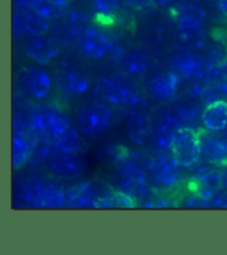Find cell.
Listing matches in <instances>:
<instances>
[{
  "instance_id": "cell-1",
  "label": "cell",
  "mask_w": 227,
  "mask_h": 255,
  "mask_svg": "<svg viewBox=\"0 0 227 255\" xmlns=\"http://www.w3.org/2000/svg\"><path fill=\"white\" fill-rule=\"evenodd\" d=\"M170 63L180 77L195 82H206L223 79L221 66L212 62L199 51L180 49L171 56Z\"/></svg>"
},
{
  "instance_id": "cell-2",
  "label": "cell",
  "mask_w": 227,
  "mask_h": 255,
  "mask_svg": "<svg viewBox=\"0 0 227 255\" xmlns=\"http://www.w3.org/2000/svg\"><path fill=\"white\" fill-rule=\"evenodd\" d=\"M108 102V100H93L78 110V126L81 133L98 138L109 130L112 124L113 111Z\"/></svg>"
},
{
  "instance_id": "cell-3",
  "label": "cell",
  "mask_w": 227,
  "mask_h": 255,
  "mask_svg": "<svg viewBox=\"0 0 227 255\" xmlns=\"http://www.w3.org/2000/svg\"><path fill=\"white\" fill-rule=\"evenodd\" d=\"M101 89L109 104L123 109H131L142 102L139 88L129 77L114 75L102 78Z\"/></svg>"
},
{
  "instance_id": "cell-4",
  "label": "cell",
  "mask_w": 227,
  "mask_h": 255,
  "mask_svg": "<svg viewBox=\"0 0 227 255\" xmlns=\"http://www.w3.org/2000/svg\"><path fill=\"white\" fill-rule=\"evenodd\" d=\"M171 152L182 168H193L202 158L201 132L189 127L181 129Z\"/></svg>"
},
{
  "instance_id": "cell-5",
  "label": "cell",
  "mask_w": 227,
  "mask_h": 255,
  "mask_svg": "<svg viewBox=\"0 0 227 255\" xmlns=\"http://www.w3.org/2000/svg\"><path fill=\"white\" fill-rule=\"evenodd\" d=\"M183 128H185V126L174 111L166 112L152 127V132L147 143H150L152 151L157 154L170 152L177 133Z\"/></svg>"
},
{
  "instance_id": "cell-6",
  "label": "cell",
  "mask_w": 227,
  "mask_h": 255,
  "mask_svg": "<svg viewBox=\"0 0 227 255\" xmlns=\"http://www.w3.org/2000/svg\"><path fill=\"white\" fill-rule=\"evenodd\" d=\"M17 80L23 95L36 100H44L52 90L51 77L46 70L36 66L21 69Z\"/></svg>"
},
{
  "instance_id": "cell-7",
  "label": "cell",
  "mask_w": 227,
  "mask_h": 255,
  "mask_svg": "<svg viewBox=\"0 0 227 255\" xmlns=\"http://www.w3.org/2000/svg\"><path fill=\"white\" fill-rule=\"evenodd\" d=\"M50 29V20L33 9H14L12 32L14 37H36Z\"/></svg>"
},
{
  "instance_id": "cell-8",
  "label": "cell",
  "mask_w": 227,
  "mask_h": 255,
  "mask_svg": "<svg viewBox=\"0 0 227 255\" xmlns=\"http://www.w3.org/2000/svg\"><path fill=\"white\" fill-rule=\"evenodd\" d=\"M153 121L150 111L140 104L131 108L126 118V133L130 141L137 146H143L149 142Z\"/></svg>"
},
{
  "instance_id": "cell-9",
  "label": "cell",
  "mask_w": 227,
  "mask_h": 255,
  "mask_svg": "<svg viewBox=\"0 0 227 255\" xmlns=\"http://www.w3.org/2000/svg\"><path fill=\"white\" fill-rule=\"evenodd\" d=\"M23 52L33 62L46 66L60 55V46L53 37L44 33L29 39L24 45Z\"/></svg>"
},
{
  "instance_id": "cell-10",
  "label": "cell",
  "mask_w": 227,
  "mask_h": 255,
  "mask_svg": "<svg viewBox=\"0 0 227 255\" xmlns=\"http://www.w3.org/2000/svg\"><path fill=\"white\" fill-rule=\"evenodd\" d=\"M119 172L121 176L120 185L123 189V193L140 198H145L150 194L144 170L139 165L133 163L132 161H123L119 165Z\"/></svg>"
},
{
  "instance_id": "cell-11",
  "label": "cell",
  "mask_w": 227,
  "mask_h": 255,
  "mask_svg": "<svg viewBox=\"0 0 227 255\" xmlns=\"http://www.w3.org/2000/svg\"><path fill=\"white\" fill-rule=\"evenodd\" d=\"M109 41L105 30L91 24L79 39V51L88 60H100L108 53Z\"/></svg>"
},
{
  "instance_id": "cell-12",
  "label": "cell",
  "mask_w": 227,
  "mask_h": 255,
  "mask_svg": "<svg viewBox=\"0 0 227 255\" xmlns=\"http://www.w3.org/2000/svg\"><path fill=\"white\" fill-rule=\"evenodd\" d=\"M57 88L68 97H78L90 89V80L77 68L63 66L56 77Z\"/></svg>"
},
{
  "instance_id": "cell-13",
  "label": "cell",
  "mask_w": 227,
  "mask_h": 255,
  "mask_svg": "<svg viewBox=\"0 0 227 255\" xmlns=\"http://www.w3.org/2000/svg\"><path fill=\"white\" fill-rule=\"evenodd\" d=\"M180 168L181 165L175 160L172 152H164L157 154L153 161L151 166L152 176L159 184L166 188H173L179 183L181 178Z\"/></svg>"
},
{
  "instance_id": "cell-14",
  "label": "cell",
  "mask_w": 227,
  "mask_h": 255,
  "mask_svg": "<svg viewBox=\"0 0 227 255\" xmlns=\"http://www.w3.org/2000/svg\"><path fill=\"white\" fill-rule=\"evenodd\" d=\"M180 78L174 70L155 76L147 86L150 96L157 102H170L174 100L179 90Z\"/></svg>"
},
{
  "instance_id": "cell-15",
  "label": "cell",
  "mask_w": 227,
  "mask_h": 255,
  "mask_svg": "<svg viewBox=\"0 0 227 255\" xmlns=\"http://www.w3.org/2000/svg\"><path fill=\"white\" fill-rule=\"evenodd\" d=\"M173 18L179 30L203 28L206 23L207 12L201 4L187 2L174 9Z\"/></svg>"
},
{
  "instance_id": "cell-16",
  "label": "cell",
  "mask_w": 227,
  "mask_h": 255,
  "mask_svg": "<svg viewBox=\"0 0 227 255\" xmlns=\"http://www.w3.org/2000/svg\"><path fill=\"white\" fill-rule=\"evenodd\" d=\"M86 162L76 153H59L51 162L48 170L52 175L66 179L79 178L86 170Z\"/></svg>"
},
{
  "instance_id": "cell-17",
  "label": "cell",
  "mask_w": 227,
  "mask_h": 255,
  "mask_svg": "<svg viewBox=\"0 0 227 255\" xmlns=\"http://www.w3.org/2000/svg\"><path fill=\"white\" fill-rule=\"evenodd\" d=\"M119 63L127 77L140 79L149 71L151 59L149 53L144 49L135 47L130 49V50H126Z\"/></svg>"
},
{
  "instance_id": "cell-18",
  "label": "cell",
  "mask_w": 227,
  "mask_h": 255,
  "mask_svg": "<svg viewBox=\"0 0 227 255\" xmlns=\"http://www.w3.org/2000/svg\"><path fill=\"white\" fill-rule=\"evenodd\" d=\"M202 125L210 133L227 129V102L216 101L206 105L202 112Z\"/></svg>"
},
{
  "instance_id": "cell-19",
  "label": "cell",
  "mask_w": 227,
  "mask_h": 255,
  "mask_svg": "<svg viewBox=\"0 0 227 255\" xmlns=\"http://www.w3.org/2000/svg\"><path fill=\"white\" fill-rule=\"evenodd\" d=\"M202 156L211 163L227 164V141L214 138L209 131L201 132Z\"/></svg>"
},
{
  "instance_id": "cell-20",
  "label": "cell",
  "mask_w": 227,
  "mask_h": 255,
  "mask_svg": "<svg viewBox=\"0 0 227 255\" xmlns=\"http://www.w3.org/2000/svg\"><path fill=\"white\" fill-rule=\"evenodd\" d=\"M59 154L56 144L51 138L46 134L37 135L31 141V152L29 163L33 165H41L49 163Z\"/></svg>"
},
{
  "instance_id": "cell-21",
  "label": "cell",
  "mask_w": 227,
  "mask_h": 255,
  "mask_svg": "<svg viewBox=\"0 0 227 255\" xmlns=\"http://www.w3.org/2000/svg\"><path fill=\"white\" fill-rule=\"evenodd\" d=\"M222 188H223L222 171L209 170L197 176L195 182V194L203 199L211 200Z\"/></svg>"
},
{
  "instance_id": "cell-22",
  "label": "cell",
  "mask_w": 227,
  "mask_h": 255,
  "mask_svg": "<svg viewBox=\"0 0 227 255\" xmlns=\"http://www.w3.org/2000/svg\"><path fill=\"white\" fill-rule=\"evenodd\" d=\"M31 152V141L27 132H13L12 136V168L20 170L29 163Z\"/></svg>"
},
{
  "instance_id": "cell-23",
  "label": "cell",
  "mask_w": 227,
  "mask_h": 255,
  "mask_svg": "<svg viewBox=\"0 0 227 255\" xmlns=\"http://www.w3.org/2000/svg\"><path fill=\"white\" fill-rule=\"evenodd\" d=\"M67 32L73 40L79 41L87 29L91 26L90 16L82 9L71 8L67 11Z\"/></svg>"
},
{
  "instance_id": "cell-24",
  "label": "cell",
  "mask_w": 227,
  "mask_h": 255,
  "mask_svg": "<svg viewBox=\"0 0 227 255\" xmlns=\"http://www.w3.org/2000/svg\"><path fill=\"white\" fill-rule=\"evenodd\" d=\"M67 195L57 185L51 183H39V205L40 208L59 209L65 207Z\"/></svg>"
},
{
  "instance_id": "cell-25",
  "label": "cell",
  "mask_w": 227,
  "mask_h": 255,
  "mask_svg": "<svg viewBox=\"0 0 227 255\" xmlns=\"http://www.w3.org/2000/svg\"><path fill=\"white\" fill-rule=\"evenodd\" d=\"M176 41L179 42L181 49L200 51L206 45L207 35L203 28L179 30V32H177Z\"/></svg>"
},
{
  "instance_id": "cell-26",
  "label": "cell",
  "mask_w": 227,
  "mask_h": 255,
  "mask_svg": "<svg viewBox=\"0 0 227 255\" xmlns=\"http://www.w3.org/2000/svg\"><path fill=\"white\" fill-rule=\"evenodd\" d=\"M59 153H77L81 148V138L76 128L70 127L57 138L52 139Z\"/></svg>"
},
{
  "instance_id": "cell-27",
  "label": "cell",
  "mask_w": 227,
  "mask_h": 255,
  "mask_svg": "<svg viewBox=\"0 0 227 255\" xmlns=\"http://www.w3.org/2000/svg\"><path fill=\"white\" fill-rule=\"evenodd\" d=\"M97 16L105 21L115 20L121 13L120 0H93Z\"/></svg>"
},
{
  "instance_id": "cell-28",
  "label": "cell",
  "mask_w": 227,
  "mask_h": 255,
  "mask_svg": "<svg viewBox=\"0 0 227 255\" xmlns=\"http://www.w3.org/2000/svg\"><path fill=\"white\" fill-rule=\"evenodd\" d=\"M203 101L205 105L212 104L216 101H226L227 102V80L220 79L210 82L204 87Z\"/></svg>"
},
{
  "instance_id": "cell-29",
  "label": "cell",
  "mask_w": 227,
  "mask_h": 255,
  "mask_svg": "<svg viewBox=\"0 0 227 255\" xmlns=\"http://www.w3.org/2000/svg\"><path fill=\"white\" fill-rule=\"evenodd\" d=\"M44 0H12L14 9H37L41 6Z\"/></svg>"
},
{
  "instance_id": "cell-30",
  "label": "cell",
  "mask_w": 227,
  "mask_h": 255,
  "mask_svg": "<svg viewBox=\"0 0 227 255\" xmlns=\"http://www.w3.org/2000/svg\"><path fill=\"white\" fill-rule=\"evenodd\" d=\"M217 9L223 16L227 17V0H219L217 1Z\"/></svg>"
},
{
  "instance_id": "cell-31",
  "label": "cell",
  "mask_w": 227,
  "mask_h": 255,
  "mask_svg": "<svg viewBox=\"0 0 227 255\" xmlns=\"http://www.w3.org/2000/svg\"><path fill=\"white\" fill-rule=\"evenodd\" d=\"M173 1V0H150L152 4H154L156 7H166Z\"/></svg>"
},
{
  "instance_id": "cell-32",
  "label": "cell",
  "mask_w": 227,
  "mask_h": 255,
  "mask_svg": "<svg viewBox=\"0 0 227 255\" xmlns=\"http://www.w3.org/2000/svg\"><path fill=\"white\" fill-rule=\"evenodd\" d=\"M52 3L56 4V6L60 7V8H66L69 6V3H70L72 0H50Z\"/></svg>"
},
{
  "instance_id": "cell-33",
  "label": "cell",
  "mask_w": 227,
  "mask_h": 255,
  "mask_svg": "<svg viewBox=\"0 0 227 255\" xmlns=\"http://www.w3.org/2000/svg\"><path fill=\"white\" fill-rule=\"evenodd\" d=\"M223 166L224 168L222 170V181H223V188L227 190V164Z\"/></svg>"
},
{
  "instance_id": "cell-34",
  "label": "cell",
  "mask_w": 227,
  "mask_h": 255,
  "mask_svg": "<svg viewBox=\"0 0 227 255\" xmlns=\"http://www.w3.org/2000/svg\"><path fill=\"white\" fill-rule=\"evenodd\" d=\"M221 69H222V72H223V79L227 80V57L224 60V62L221 65Z\"/></svg>"
},
{
  "instance_id": "cell-35",
  "label": "cell",
  "mask_w": 227,
  "mask_h": 255,
  "mask_svg": "<svg viewBox=\"0 0 227 255\" xmlns=\"http://www.w3.org/2000/svg\"><path fill=\"white\" fill-rule=\"evenodd\" d=\"M127 1L133 4H140V6H143V4H146V3H151L150 0H127Z\"/></svg>"
},
{
  "instance_id": "cell-36",
  "label": "cell",
  "mask_w": 227,
  "mask_h": 255,
  "mask_svg": "<svg viewBox=\"0 0 227 255\" xmlns=\"http://www.w3.org/2000/svg\"><path fill=\"white\" fill-rule=\"evenodd\" d=\"M223 209H227V195H226V199H225V203H224Z\"/></svg>"
},
{
  "instance_id": "cell-37",
  "label": "cell",
  "mask_w": 227,
  "mask_h": 255,
  "mask_svg": "<svg viewBox=\"0 0 227 255\" xmlns=\"http://www.w3.org/2000/svg\"><path fill=\"white\" fill-rule=\"evenodd\" d=\"M191 1H196V0H191Z\"/></svg>"
}]
</instances>
